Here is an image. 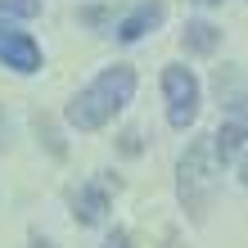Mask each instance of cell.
<instances>
[{"label": "cell", "instance_id": "obj_3", "mask_svg": "<svg viewBox=\"0 0 248 248\" xmlns=\"http://www.w3.org/2000/svg\"><path fill=\"white\" fill-rule=\"evenodd\" d=\"M163 99H167V122L176 126V131L194 126L199 104H203V95H199V77H194L189 68H181V63L163 68Z\"/></svg>", "mask_w": 248, "mask_h": 248}, {"label": "cell", "instance_id": "obj_6", "mask_svg": "<svg viewBox=\"0 0 248 248\" xmlns=\"http://www.w3.org/2000/svg\"><path fill=\"white\" fill-rule=\"evenodd\" d=\"M163 18H167V5H163V0H140V5L131 9L118 27H113V36H118L122 46H136V41H140V36H149Z\"/></svg>", "mask_w": 248, "mask_h": 248}, {"label": "cell", "instance_id": "obj_9", "mask_svg": "<svg viewBox=\"0 0 248 248\" xmlns=\"http://www.w3.org/2000/svg\"><path fill=\"white\" fill-rule=\"evenodd\" d=\"M41 14V0H0V18L5 23H27Z\"/></svg>", "mask_w": 248, "mask_h": 248}, {"label": "cell", "instance_id": "obj_13", "mask_svg": "<svg viewBox=\"0 0 248 248\" xmlns=\"http://www.w3.org/2000/svg\"><path fill=\"white\" fill-rule=\"evenodd\" d=\"M122 154H140V131H122Z\"/></svg>", "mask_w": 248, "mask_h": 248}, {"label": "cell", "instance_id": "obj_5", "mask_svg": "<svg viewBox=\"0 0 248 248\" xmlns=\"http://www.w3.org/2000/svg\"><path fill=\"white\" fill-rule=\"evenodd\" d=\"M113 189H118V181H108V176H95V181L77 185V194H72V217H77L81 226H104Z\"/></svg>", "mask_w": 248, "mask_h": 248}, {"label": "cell", "instance_id": "obj_15", "mask_svg": "<svg viewBox=\"0 0 248 248\" xmlns=\"http://www.w3.org/2000/svg\"><path fill=\"white\" fill-rule=\"evenodd\" d=\"M32 248H54V244H46V239H36V244H32Z\"/></svg>", "mask_w": 248, "mask_h": 248}, {"label": "cell", "instance_id": "obj_4", "mask_svg": "<svg viewBox=\"0 0 248 248\" xmlns=\"http://www.w3.org/2000/svg\"><path fill=\"white\" fill-rule=\"evenodd\" d=\"M0 63H5L9 72H23V77H32V72H41V46L32 32H18V27H0Z\"/></svg>", "mask_w": 248, "mask_h": 248}, {"label": "cell", "instance_id": "obj_14", "mask_svg": "<svg viewBox=\"0 0 248 248\" xmlns=\"http://www.w3.org/2000/svg\"><path fill=\"white\" fill-rule=\"evenodd\" d=\"M239 181L248 185V158H244V163H239Z\"/></svg>", "mask_w": 248, "mask_h": 248}, {"label": "cell", "instance_id": "obj_2", "mask_svg": "<svg viewBox=\"0 0 248 248\" xmlns=\"http://www.w3.org/2000/svg\"><path fill=\"white\" fill-rule=\"evenodd\" d=\"M176 194L185 203L189 221H203V217L212 212V199H217V154H212V136L208 140H194L181 154V163H176Z\"/></svg>", "mask_w": 248, "mask_h": 248}, {"label": "cell", "instance_id": "obj_10", "mask_svg": "<svg viewBox=\"0 0 248 248\" xmlns=\"http://www.w3.org/2000/svg\"><path fill=\"white\" fill-rule=\"evenodd\" d=\"M36 136L46 140V149H50L54 158H63V154H68V149H63V140H59V131L50 126V118H36Z\"/></svg>", "mask_w": 248, "mask_h": 248}, {"label": "cell", "instance_id": "obj_1", "mask_svg": "<svg viewBox=\"0 0 248 248\" xmlns=\"http://www.w3.org/2000/svg\"><path fill=\"white\" fill-rule=\"evenodd\" d=\"M131 95H136V68L131 63H108V68H99L95 77L68 99L63 118L77 131H99V126H108L131 104Z\"/></svg>", "mask_w": 248, "mask_h": 248}, {"label": "cell", "instance_id": "obj_11", "mask_svg": "<svg viewBox=\"0 0 248 248\" xmlns=\"http://www.w3.org/2000/svg\"><path fill=\"white\" fill-rule=\"evenodd\" d=\"M77 18H81V23H91V27H104V23H108V14H104V9H77Z\"/></svg>", "mask_w": 248, "mask_h": 248}, {"label": "cell", "instance_id": "obj_8", "mask_svg": "<svg viewBox=\"0 0 248 248\" xmlns=\"http://www.w3.org/2000/svg\"><path fill=\"white\" fill-rule=\"evenodd\" d=\"M181 46H185L189 54H212L217 46H221V27H212L208 18H194V23H185Z\"/></svg>", "mask_w": 248, "mask_h": 248}, {"label": "cell", "instance_id": "obj_12", "mask_svg": "<svg viewBox=\"0 0 248 248\" xmlns=\"http://www.w3.org/2000/svg\"><path fill=\"white\" fill-rule=\"evenodd\" d=\"M104 248H136V239H131L126 230H113V235L104 239Z\"/></svg>", "mask_w": 248, "mask_h": 248}, {"label": "cell", "instance_id": "obj_7", "mask_svg": "<svg viewBox=\"0 0 248 248\" xmlns=\"http://www.w3.org/2000/svg\"><path fill=\"white\" fill-rule=\"evenodd\" d=\"M244 140H248V113H230V118L217 126V136H212V154H217V163H230V158H239Z\"/></svg>", "mask_w": 248, "mask_h": 248}]
</instances>
